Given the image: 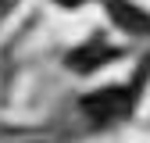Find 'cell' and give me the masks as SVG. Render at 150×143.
I'll list each match as a JSON object with an SVG mask.
<instances>
[{
  "instance_id": "1",
  "label": "cell",
  "mask_w": 150,
  "mask_h": 143,
  "mask_svg": "<svg viewBox=\"0 0 150 143\" xmlns=\"http://www.w3.org/2000/svg\"><path fill=\"white\" fill-rule=\"evenodd\" d=\"M125 107H129V93H125V89H118V86L82 97V111H86L93 122H111V118L125 115Z\"/></svg>"
},
{
  "instance_id": "2",
  "label": "cell",
  "mask_w": 150,
  "mask_h": 143,
  "mask_svg": "<svg viewBox=\"0 0 150 143\" xmlns=\"http://www.w3.org/2000/svg\"><path fill=\"white\" fill-rule=\"evenodd\" d=\"M115 57V50L111 47H100V43H89V47H75L68 54V68L71 72H93V68H100L104 61Z\"/></svg>"
}]
</instances>
